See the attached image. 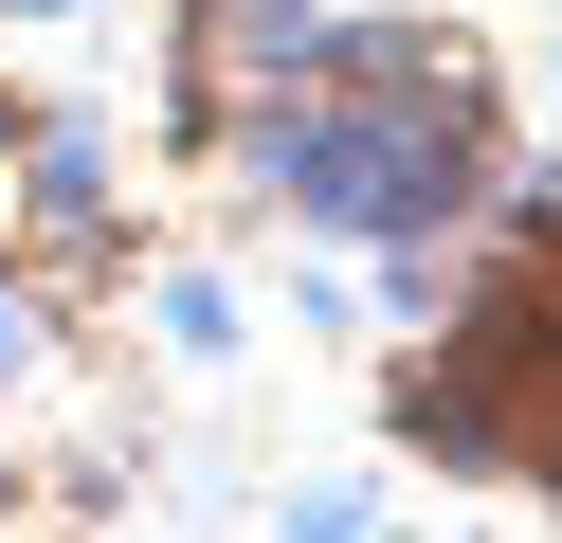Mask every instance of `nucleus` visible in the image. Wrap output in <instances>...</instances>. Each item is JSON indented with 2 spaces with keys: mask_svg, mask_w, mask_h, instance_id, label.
<instances>
[{
  "mask_svg": "<svg viewBox=\"0 0 562 543\" xmlns=\"http://www.w3.org/2000/svg\"><path fill=\"white\" fill-rule=\"evenodd\" d=\"M508 236H544V253H562V163H544V181H508Z\"/></svg>",
  "mask_w": 562,
  "mask_h": 543,
  "instance_id": "f257e3e1",
  "label": "nucleus"
}]
</instances>
